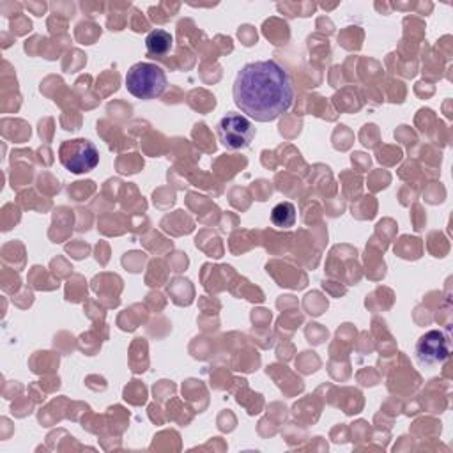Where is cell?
<instances>
[{"mask_svg":"<svg viewBox=\"0 0 453 453\" xmlns=\"http://www.w3.org/2000/svg\"><path fill=\"white\" fill-rule=\"evenodd\" d=\"M234 103L255 122H271L294 103L288 71L276 60H255L241 67L232 87Z\"/></svg>","mask_w":453,"mask_h":453,"instance_id":"6da1fadb","label":"cell"},{"mask_svg":"<svg viewBox=\"0 0 453 453\" xmlns=\"http://www.w3.org/2000/svg\"><path fill=\"white\" fill-rule=\"evenodd\" d=\"M126 88L138 99L159 97L166 88V74L150 62L133 64L126 73Z\"/></svg>","mask_w":453,"mask_h":453,"instance_id":"7a4b0ae2","label":"cell"},{"mask_svg":"<svg viewBox=\"0 0 453 453\" xmlns=\"http://www.w3.org/2000/svg\"><path fill=\"white\" fill-rule=\"evenodd\" d=\"M58 157L64 168L73 173H87L94 170L99 163V152L96 145L87 138L62 142L58 149Z\"/></svg>","mask_w":453,"mask_h":453,"instance_id":"3957f363","label":"cell"},{"mask_svg":"<svg viewBox=\"0 0 453 453\" xmlns=\"http://www.w3.org/2000/svg\"><path fill=\"white\" fill-rule=\"evenodd\" d=\"M218 136L223 147L228 150H239L250 147L255 136V127L246 115L226 113L218 122Z\"/></svg>","mask_w":453,"mask_h":453,"instance_id":"277c9868","label":"cell"},{"mask_svg":"<svg viewBox=\"0 0 453 453\" xmlns=\"http://www.w3.org/2000/svg\"><path fill=\"white\" fill-rule=\"evenodd\" d=\"M416 357L421 365L432 366L449 357V340L446 333L430 329L416 342Z\"/></svg>","mask_w":453,"mask_h":453,"instance_id":"5b68a950","label":"cell"},{"mask_svg":"<svg viewBox=\"0 0 453 453\" xmlns=\"http://www.w3.org/2000/svg\"><path fill=\"white\" fill-rule=\"evenodd\" d=\"M145 46H147V51L152 55H166L173 46V37L170 32L156 28L147 34Z\"/></svg>","mask_w":453,"mask_h":453,"instance_id":"8992f818","label":"cell"},{"mask_svg":"<svg viewBox=\"0 0 453 453\" xmlns=\"http://www.w3.org/2000/svg\"><path fill=\"white\" fill-rule=\"evenodd\" d=\"M271 223L278 228H290L296 223V207L290 202H280L271 211Z\"/></svg>","mask_w":453,"mask_h":453,"instance_id":"52a82bcc","label":"cell"}]
</instances>
